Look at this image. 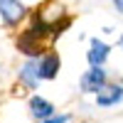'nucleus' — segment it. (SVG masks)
<instances>
[{
	"mask_svg": "<svg viewBox=\"0 0 123 123\" xmlns=\"http://www.w3.org/2000/svg\"><path fill=\"white\" fill-rule=\"evenodd\" d=\"M106 84H108V74H106L104 67H91L79 79V89L84 94H98V91L106 89Z\"/></svg>",
	"mask_w": 123,
	"mask_h": 123,
	"instance_id": "obj_1",
	"label": "nucleus"
},
{
	"mask_svg": "<svg viewBox=\"0 0 123 123\" xmlns=\"http://www.w3.org/2000/svg\"><path fill=\"white\" fill-rule=\"evenodd\" d=\"M27 108H30V116H32L37 123H39V121H47V118H52V116L57 113V108H54V104H52V101H47V98L37 96V94H32V96H30Z\"/></svg>",
	"mask_w": 123,
	"mask_h": 123,
	"instance_id": "obj_5",
	"label": "nucleus"
},
{
	"mask_svg": "<svg viewBox=\"0 0 123 123\" xmlns=\"http://www.w3.org/2000/svg\"><path fill=\"white\" fill-rule=\"evenodd\" d=\"M39 81H42V76H39L37 59H27L25 64L20 67V71H17V84H20V89L32 91V89H37Z\"/></svg>",
	"mask_w": 123,
	"mask_h": 123,
	"instance_id": "obj_3",
	"label": "nucleus"
},
{
	"mask_svg": "<svg viewBox=\"0 0 123 123\" xmlns=\"http://www.w3.org/2000/svg\"><path fill=\"white\" fill-rule=\"evenodd\" d=\"M118 101H123V86L121 84H106V89L96 94V106L98 108L116 106Z\"/></svg>",
	"mask_w": 123,
	"mask_h": 123,
	"instance_id": "obj_7",
	"label": "nucleus"
},
{
	"mask_svg": "<svg viewBox=\"0 0 123 123\" xmlns=\"http://www.w3.org/2000/svg\"><path fill=\"white\" fill-rule=\"evenodd\" d=\"M37 67H39L42 81H52V79H57L59 69H62V59H59V54L54 52V49H49L47 54H42L37 59Z\"/></svg>",
	"mask_w": 123,
	"mask_h": 123,
	"instance_id": "obj_4",
	"label": "nucleus"
},
{
	"mask_svg": "<svg viewBox=\"0 0 123 123\" xmlns=\"http://www.w3.org/2000/svg\"><path fill=\"white\" fill-rule=\"evenodd\" d=\"M89 52H86V62H89V67H104L106 64V59L111 54V47L106 42H101L98 37H91V42H89Z\"/></svg>",
	"mask_w": 123,
	"mask_h": 123,
	"instance_id": "obj_6",
	"label": "nucleus"
},
{
	"mask_svg": "<svg viewBox=\"0 0 123 123\" xmlns=\"http://www.w3.org/2000/svg\"><path fill=\"white\" fill-rule=\"evenodd\" d=\"M113 5H116V10L123 15V0H113Z\"/></svg>",
	"mask_w": 123,
	"mask_h": 123,
	"instance_id": "obj_9",
	"label": "nucleus"
},
{
	"mask_svg": "<svg viewBox=\"0 0 123 123\" xmlns=\"http://www.w3.org/2000/svg\"><path fill=\"white\" fill-rule=\"evenodd\" d=\"M118 47H121V49H123V35H121V37H118Z\"/></svg>",
	"mask_w": 123,
	"mask_h": 123,
	"instance_id": "obj_10",
	"label": "nucleus"
},
{
	"mask_svg": "<svg viewBox=\"0 0 123 123\" xmlns=\"http://www.w3.org/2000/svg\"><path fill=\"white\" fill-rule=\"evenodd\" d=\"M71 116L69 113H54L52 118H47V121H39V123H69Z\"/></svg>",
	"mask_w": 123,
	"mask_h": 123,
	"instance_id": "obj_8",
	"label": "nucleus"
},
{
	"mask_svg": "<svg viewBox=\"0 0 123 123\" xmlns=\"http://www.w3.org/2000/svg\"><path fill=\"white\" fill-rule=\"evenodd\" d=\"M25 15H27L25 3H20V0H0V20H3L5 27H17Z\"/></svg>",
	"mask_w": 123,
	"mask_h": 123,
	"instance_id": "obj_2",
	"label": "nucleus"
}]
</instances>
